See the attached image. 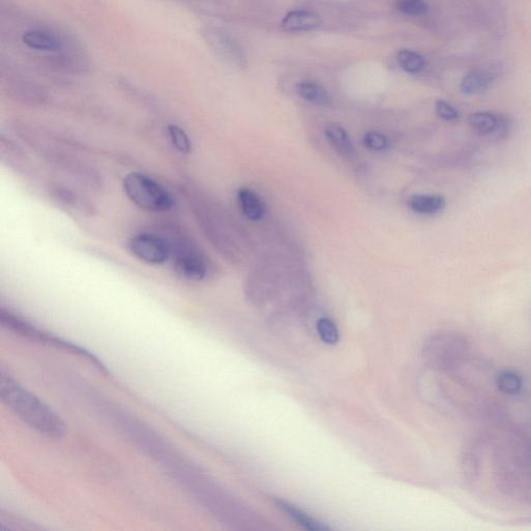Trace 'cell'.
<instances>
[{"instance_id":"obj_19","label":"cell","mask_w":531,"mask_h":531,"mask_svg":"<svg viewBox=\"0 0 531 531\" xmlns=\"http://www.w3.org/2000/svg\"><path fill=\"white\" fill-rule=\"evenodd\" d=\"M167 133H168L171 144L177 149L178 152L182 154L191 152V142H190L188 135L181 127L171 124L167 126Z\"/></svg>"},{"instance_id":"obj_21","label":"cell","mask_w":531,"mask_h":531,"mask_svg":"<svg viewBox=\"0 0 531 531\" xmlns=\"http://www.w3.org/2000/svg\"><path fill=\"white\" fill-rule=\"evenodd\" d=\"M363 146L368 150L376 151V152H383L390 148V140L387 136L377 132V131H370L363 136Z\"/></svg>"},{"instance_id":"obj_18","label":"cell","mask_w":531,"mask_h":531,"mask_svg":"<svg viewBox=\"0 0 531 531\" xmlns=\"http://www.w3.org/2000/svg\"><path fill=\"white\" fill-rule=\"evenodd\" d=\"M321 340L327 345H336L340 340V332L336 323L329 318H321L316 324Z\"/></svg>"},{"instance_id":"obj_6","label":"cell","mask_w":531,"mask_h":531,"mask_svg":"<svg viewBox=\"0 0 531 531\" xmlns=\"http://www.w3.org/2000/svg\"><path fill=\"white\" fill-rule=\"evenodd\" d=\"M202 35L212 51L221 60L235 67H244L245 58L243 51L230 33L216 27H205L202 31Z\"/></svg>"},{"instance_id":"obj_3","label":"cell","mask_w":531,"mask_h":531,"mask_svg":"<svg viewBox=\"0 0 531 531\" xmlns=\"http://www.w3.org/2000/svg\"><path fill=\"white\" fill-rule=\"evenodd\" d=\"M123 189L127 198L144 211L161 213L175 205L173 196L162 185L139 171L124 178Z\"/></svg>"},{"instance_id":"obj_7","label":"cell","mask_w":531,"mask_h":531,"mask_svg":"<svg viewBox=\"0 0 531 531\" xmlns=\"http://www.w3.org/2000/svg\"><path fill=\"white\" fill-rule=\"evenodd\" d=\"M469 124L474 132L481 136H492L499 139L505 136L508 130V123L505 117L481 112L472 114L469 117Z\"/></svg>"},{"instance_id":"obj_1","label":"cell","mask_w":531,"mask_h":531,"mask_svg":"<svg viewBox=\"0 0 531 531\" xmlns=\"http://www.w3.org/2000/svg\"><path fill=\"white\" fill-rule=\"evenodd\" d=\"M0 399L16 417L41 435L60 439L67 434V424L63 418L4 367L0 368Z\"/></svg>"},{"instance_id":"obj_2","label":"cell","mask_w":531,"mask_h":531,"mask_svg":"<svg viewBox=\"0 0 531 531\" xmlns=\"http://www.w3.org/2000/svg\"><path fill=\"white\" fill-rule=\"evenodd\" d=\"M0 321H1L2 326L11 330L14 333L21 336V338H26L31 342L40 343V345H47V347L55 348V349L67 352V353L76 355V356L89 361L103 374L109 375V370H107V368L98 357L95 356L94 354L90 353L85 348L80 347L76 343L68 342L67 340L54 336L50 332L38 328L31 323L27 322L23 318H19V316L14 315L11 311H6L4 309H1V313H0Z\"/></svg>"},{"instance_id":"obj_8","label":"cell","mask_w":531,"mask_h":531,"mask_svg":"<svg viewBox=\"0 0 531 531\" xmlns=\"http://www.w3.org/2000/svg\"><path fill=\"white\" fill-rule=\"evenodd\" d=\"M322 26L318 14L309 11L296 10L289 12L281 21V26L288 31H309Z\"/></svg>"},{"instance_id":"obj_20","label":"cell","mask_w":531,"mask_h":531,"mask_svg":"<svg viewBox=\"0 0 531 531\" xmlns=\"http://www.w3.org/2000/svg\"><path fill=\"white\" fill-rule=\"evenodd\" d=\"M395 8L404 15L417 17L428 12L429 6L424 0H397Z\"/></svg>"},{"instance_id":"obj_11","label":"cell","mask_w":531,"mask_h":531,"mask_svg":"<svg viewBox=\"0 0 531 531\" xmlns=\"http://www.w3.org/2000/svg\"><path fill=\"white\" fill-rule=\"evenodd\" d=\"M237 198L246 218L252 221L263 219L265 215V205L254 191L248 188L239 189Z\"/></svg>"},{"instance_id":"obj_17","label":"cell","mask_w":531,"mask_h":531,"mask_svg":"<svg viewBox=\"0 0 531 531\" xmlns=\"http://www.w3.org/2000/svg\"><path fill=\"white\" fill-rule=\"evenodd\" d=\"M397 62L401 65L402 69L409 74H418L424 70V58L417 52L409 50V49H402L397 55Z\"/></svg>"},{"instance_id":"obj_14","label":"cell","mask_w":531,"mask_h":531,"mask_svg":"<svg viewBox=\"0 0 531 531\" xmlns=\"http://www.w3.org/2000/svg\"><path fill=\"white\" fill-rule=\"evenodd\" d=\"M492 76L481 70H472L461 81V90L464 94L476 95L485 92L491 85Z\"/></svg>"},{"instance_id":"obj_13","label":"cell","mask_w":531,"mask_h":531,"mask_svg":"<svg viewBox=\"0 0 531 531\" xmlns=\"http://www.w3.org/2000/svg\"><path fill=\"white\" fill-rule=\"evenodd\" d=\"M275 503H277V508H279L282 512L288 514L289 517H291L294 521L297 522V523L299 524L300 526H302L304 530L313 531L329 530L328 526L324 525V524L321 523V522H318L316 520L311 518L309 515L302 512L301 510L296 508L295 505H291V503H286V501L277 499Z\"/></svg>"},{"instance_id":"obj_5","label":"cell","mask_w":531,"mask_h":531,"mask_svg":"<svg viewBox=\"0 0 531 531\" xmlns=\"http://www.w3.org/2000/svg\"><path fill=\"white\" fill-rule=\"evenodd\" d=\"M130 252L149 265H162L171 257L168 242L157 235L141 232L129 242Z\"/></svg>"},{"instance_id":"obj_10","label":"cell","mask_w":531,"mask_h":531,"mask_svg":"<svg viewBox=\"0 0 531 531\" xmlns=\"http://www.w3.org/2000/svg\"><path fill=\"white\" fill-rule=\"evenodd\" d=\"M325 135L334 150L345 159L352 160L357 156V151L347 131L342 126L331 124L325 129Z\"/></svg>"},{"instance_id":"obj_16","label":"cell","mask_w":531,"mask_h":531,"mask_svg":"<svg viewBox=\"0 0 531 531\" xmlns=\"http://www.w3.org/2000/svg\"><path fill=\"white\" fill-rule=\"evenodd\" d=\"M496 384L498 390L505 395H516L523 390V379L518 372L505 370L497 375Z\"/></svg>"},{"instance_id":"obj_15","label":"cell","mask_w":531,"mask_h":531,"mask_svg":"<svg viewBox=\"0 0 531 531\" xmlns=\"http://www.w3.org/2000/svg\"><path fill=\"white\" fill-rule=\"evenodd\" d=\"M297 92L302 99L316 105H328L331 101L328 92L318 83L311 81L300 82L297 85Z\"/></svg>"},{"instance_id":"obj_4","label":"cell","mask_w":531,"mask_h":531,"mask_svg":"<svg viewBox=\"0 0 531 531\" xmlns=\"http://www.w3.org/2000/svg\"><path fill=\"white\" fill-rule=\"evenodd\" d=\"M168 244L176 270L181 277L192 281H200L207 277V263L195 245L182 237Z\"/></svg>"},{"instance_id":"obj_22","label":"cell","mask_w":531,"mask_h":531,"mask_svg":"<svg viewBox=\"0 0 531 531\" xmlns=\"http://www.w3.org/2000/svg\"><path fill=\"white\" fill-rule=\"evenodd\" d=\"M435 109L438 117L444 121H456L460 117L458 110L454 106L443 100L436 102Z\"/></svg>"},{"instance_id":"obj_12","label":"cell","mask_w":531,"mask_h":531,"mask_svg":"<svg viewBox=\"0 0 531 531\" xmlns=\"http://www.w3.org/2000/svg\"><path fill=\"white\" fill-rule=\"evenodd\" d=\"M411 210L422 215H434L445 208V200L441 195L435 194H417L409 200Z\"/></svg>"},{"instance_id":"obj_9","label":"cell","mask_w":531,"mask_h":531,"mask_svg":"<svg viewBox=\"0 0 531 531\" xmlns=\"http://www.w3.org/2000/svg\"><path fill=\"white\" fill-rule=\"evenodd\" d=\"M24 44L38 51L55 52L63 48V41L50 31L31 29L22 37Z\"/></svg>"}]
</instances>
